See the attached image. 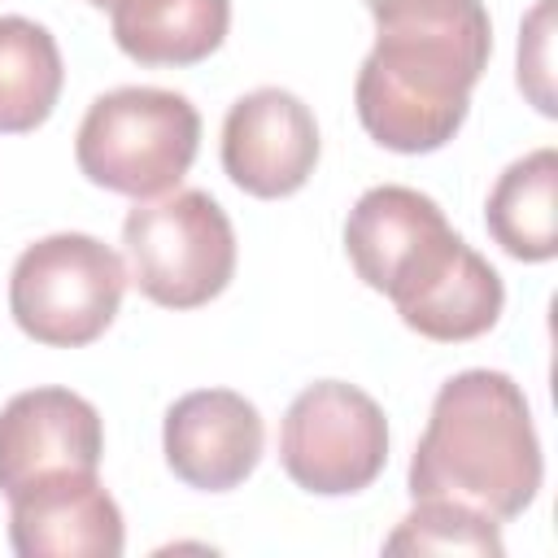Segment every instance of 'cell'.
I'll use <instances>...</instances> for the list:
<instances>
[{
    "instance_id": "1",
    "label": "cell",
    "mask_w": 558,
    "mask_h": 558,
    "mask_svg": "<svg viewBox=\"0 0 558 558\" xmlns=\"http://www.w3.org/2000/svg\"><path fill=\"white\" fill-rule=\"evenodd\" d=\"M366 9L375 48L353 83L366 135L392 153L445 148L493 52L488 9L480 0H371Z\"/></svg>"
},
{
    "instance_id": "2",
    "label": "cell",
    "mask_w": 558,
    "mask_h": 558,
    "mask_svg": "<svg viewBox=\"0 0 558 558\" xmlns=\"http://www.w3.org/2000/svg\"><path fill=\"white\" fill-rule=\"evenodd\" d=\"M545 480L523 388L506 371H462L440 384L410 458V497L462 501L497 523L519 519Z\"/></svg>"
},
{
    "instance_id": "3",
    "label": "cell",
    "mask_w": 558,
    "mask_h": 558,
    "mask_svg": "<svg viewBox=\"0 0 558 558\" xmlns=\"http://www.w3.org/2000/svg\"><path fill=\"white\" fill-rule=\"evenodd\" d=\"M201 148V113L166 87H113L96 96L78 122V170L118 196H161L179 187Z\"/></svg>"
},
{
    "instance_id": "4",
    "label": "cell",
    "mask_w": 558,
    "mask_h": 558,
    "mask_svg": "<svg viewBox=\"0 0 558 558\" xmlns=\"http://www.w3.org/2000/svg\"><path fill=\"white\" fill-rule=\"evenodd\" d=\"M126 279L166 310L209 305L235 275V231L227 209L201 187H170L135 201L122 222Z\"/></svg>"
},
{
    "instance_id": "5",
    "label": "cell",
    "mask_w": 558,
    "mask_h": 558,
    "mask_svg": "<svg viewBox=\"0 0 558 558\" xmlns=\"http://www.w3.org/2000/svg\"><path fill=\"white\" fill-rule=\"evenodd\" d=\"M126 283V266L109 244L83 231H57L13 262L9 314L35 344L78 349L118 318Z\"/></svg>"
},
{
    "instance_id": "6",
    "label": "cell",
    "mask_w": 558,
    "mask_h": 558,
    "mask_svg": "<svg viewBox=\"0 0 558 558\" xmlns=\"http://www.w3.org/2000/svg\"><path fill=\"white\" fill-rule=\"evenodd\" d=\"M279 462L288 480L318 497H349L379 480L388 462V418L375 397L344 379H318L283 414Z\"/></svg>"
},
{
    "instance_id": "7",
    "label": "cell",
    "mask_w": 558,
    "mask_h": 558,
    "mask_svg": "<svg viewBox=\"0 0 558 558\" xmlns=\"http://www.w3.org/2000/svg\"><path fill=\"white\" fill-rule=\"evenodd\" d=\"M318 166V122L310 105L283 87H257L227 109L222 122V170L227 179L262 201L292 196Z\"/></svg>"
},
{
    "instance_id": "8",
    "label": "cell",
    "mask_w": 558,
    "mask_h": 558,
    "mask_svg": "<svg viewBox=\"0 0 558 558\" xmlns=\"http://www.w3.org/2000/svg\"><path fill=\"white\" fill-rule=\"evenodd\" d=\"M105 427L87 397L70 388H31L0 410V493L13 497L39 480L96 471Z\"/></svg>"
},
{
    "instance_id": "9",
    "label": "cell",
    "mask_w": 558,
    "mask_h": 558,
    "mask_svg": "<svg viewBox=\"0 0 558 558\" xmlns=\"http://www.w3.org/2000/svg\"><path fill=\"white\" fill-rule=\"evenodd\" d=\"M161 449L187 488L227 493L257 471L266 423L248 397L231 388H201L166 410Z\"/></svg>"
},
{
    "instance_id": "10",
    "label": "cell",
    "mask_w": 558,
    "mask_h": 558,
    "mask_svg": "<svg viewBox=\"0 0 558 558\" xmlns=\"http://www.w3.org/2000/svg\"><path fill=\"white\" fill-rule=\"evenodd\" d=\"M9 545L17 558H118L126 527L96 471H70L9 497Z\"/></svg>"
},
{
    "instance_id": "11",
    "label": "cell",
    "mask_w": 558,
    "mask_h": 558,
    "mask_svg": "<svg viewBox=\"0 0 558 558\" xmlns=\"http://www.w3.org/2000/svg\"><path fill=\"white\" fill-rule=\"evenodd\" d=\"M501 305H506L501 275L462 240L427 283H418L410 296L397 301V314L410 331L427 340L462 344L484 336L501 318Z\"/></svg>"
},
{
    "instance_id": "12",
    "label": "cell",
    "mask_w": 558,
    "mask_h": 558,
    "mask_svg": "<svg viewBox=\"0 0 558 558\" xmlns=\"http://www.w3.org/2000/svg\"><path fill=\"white\" fill-rule=\"evenodd\" d=\"M440 227H449V222L432 196L401 187V183H379V187L362 192L357 205L349 209L344 253H349L357 279L366 288L384 292L392 283V275L405 266V257Z\"/></svg>"
},
{
    "instance_id": "13",
    "label": "cell",
    "mask_w": 558,
    "mask_h": 558,
    "mask_svg": "<svg viewBox=\"0 0 558 558\" xmlns=\"http://www.w3.org/2000/svg\"><path fill=\"white\" fill-rule=\"evenodd\" d=\"M113 44L140 65H196L227 39L231 0H113Z\"/></svg>"
},
{
    "instance_id": "14",
    "label": "cell",
    "mask_w": 558,
    "mask_h": 558,
    "mask_svg": "<svg viewBox=\"0 0 558 558\" xmlns=\"http://www.w3.org/2000/svg\"><path fill=\"white\" fill-rule=\"evenodd\" d=\"M488 235L519 262H549L558 253V153L536 148L510 161L484 205Z\"/></svg>"
},
{
    "instance_id": "15",
    "label": "cell",
    "mask_w": 558,
    "mask_h": 558,
    "mask_svg": "<svg viewBox=\"0 0 558 558\" xmlns=\"http://www.w3.org/2000/svg\"><path fill=\"white\" fill-rule=\"evenodd\" d=\"M65 83L57 39L31 17H0V135H26L48 122Z\"/></svg>"
},
{
    "instance_id": "16",
    "label": "cell",
    "mask_w": 558,
    "mask_h": 558,
    "mask_svg": "<svg viewBox=\"0 0 558 558\" xmlns=\"http://www.w3.org/2000/svg\"><path fill=\"white\" fill-rule=\"evenodd\" d=\"M388 554H484L501 558V523L462 501H414V510L384 541Z\"/></svg>"
},
{
    "instance_id": "17",
    "label": "cell",
    "mask_w": 558,
    "mask_h": 558,
    "mask_svg": "<svg viewBox=\"0 0 558 558\" xmlns=\"http://www.w3.org/2000/svg\"><path fill=\"white\" fill-rule=\"evenodd\" d=\"M549 17H554V0H541L519 35V87L532 96V105L541 113L554 118V92H549Z\"/></svg>"
},
{
    "instance_id": "18",
    "label": "cell",
    "mask_w": 558,
    "mask_h": 558,
    "mask_svg": "<svg viewBox=\"0 0 558 558\" xmlns=\"http://www.w3.org/2000/svg\"><path fill=\"white\" fill-rule=\"evenodd\" d=\"M87 4H96V9H109V4H113V0H87Z\"/></svg>"
},
{
    "instance_id": "19",
    "label": "cell",
    "mask_w": 558,
    "mask_h": 558,
    "mask_svg": "<svg viewBox=\"0 0 558 558\" xmlns=\"http://www.w3.org/2000/svg\"><path fill=\"white\" fill-rule=\"evenodd\" d=\"M366 4H371V0H366Z\"/></svg>"
}]
</instances>
